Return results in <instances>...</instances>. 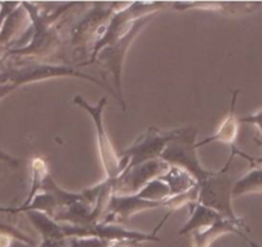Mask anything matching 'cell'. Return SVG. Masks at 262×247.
Listing matches in <instances>:
<instances>
[{
	"mask_svg": "<svg viewBox=\"0 0 262 247\" xmlns=\"http://www.w3.org/2000/svg\"><path fill=\"white\" fill-rule=\"evenodd\" d=\"M235 155H242L246 159L255 163L256 159L243 154L237 146H232V153L229 155V160L224 166V168L219 172H210L209 176L199 183V200L197 202L209 209L214 210L217 214L222 215L225 219L235 220L237 215L233 212V181L229 176V169Z\"/></svg>",
	"mask_w": 262,
	"mask_h": 247,
	"instance_id": "1",
	"label": "cell"
},
{
	"mask_svg": "<svg viewBox=\"0 0 262 247\" xmlns=\"http://www.w3.org/2000/svg\"><path fill=\"white\" fill-rule=\"evenodd\" d=\"M25 10L27 12L28 17L32 22V37H31L28 45L22 46L18 49H12L9 54L15 55H50L56 48L60 40H59V30L55 26L56 19L69 8L74 7L73 4L61 5L60 9L55 13H41L37 5L28 4V3H20Z\"/></svg>",
	"mask_w": 262,
	"mask_h": 247,
	"instance_id": "2",
	"label": "cell"
},
{
	"mask_svg": "<svg viewBox=\"0 0 262 247\" xmlns=\"http://www.w3.org/2000/svg\"><path fill=\"white\" fill-rule=\"evenodd\" d=\"M56 77H79L89 79L100 86L105 87L99 79L81 73L72 67L51 66V64H26L20 67H13L0 73V100L7 96L9 92L14 91L19 86L30 82L42 81V79L56 78ZM106 89V87H105ZM109 90V89H107Z\"/></svg>",
	"mask_w": 262,
	"mask_h": 247,
	"instance_id": "3",
	"label": "cell"
},
{
	"mask_svg": "<svg viewBox=\"0 0 262 247\" xmlns=\"http://www.w3.org/2000/svg\"><path fill=\"white\" fill-rule=\"evenodd\" d=\"M197 130L192 126L178 128V133L160 154L159 159L165 161L169 167L183 169L191 174L197 183L204 181L210 174V171L202 168L197 156Z\"/></svg>",
	"mask_w": 262,
	"mask_h": 247,
	"instance_id": "4",
	"label": "cell"
},
{
	"mask_svg": "<svg viewBox=\"0 0 262 247\" xmlns=\"http://www.w3.org/2000/svg\"><path fill=\"white\" fill-rule=\"evenodd\" d=\"M178 133V128L173 131H161L156 126H148L142 135L138 136L132 145L120 153L123 171L133 168L146 161L159 159L160 154ZM120 173V174H122Z\"/></svg>",
	"mask_w": 262,
	"mask_h": 247,
	"instance_id": "5",
	"label": "cell"
},
{
	"mask_svg": "<svg viewBox=\"0 0 262 247\" xmlns=\"http://www.w3.org/2000/svg\"><path fill=\"white\" fill-rule=\"evenodd\" d=\"M73 101L78 107L83 108L89 113L90 117L92 118V120H94L95 131H96L97 146H99L100 160H101L102 168H104L105 174H106V179L114 182L120 176V173H122L123 166L122 160L119 158V154L115 151L114 146H113L104 126L102 113H104V108L106 105V97H101L96 105L89 104L81 95H77L73 99Z\"/></svg>",
	"mask_w": 262,
	"mask_h": 247,
	"instance_id": "6",
	"label": "cell"
},
{
	"mask_svg": "<svg viewBox=\"0 0 262 247\" xmlns=\"http://www.w3.org/2000/svg\"><path fill=\"white\" fill-rule=\"evenodd\" d=\"M154 15H148V17H145V18H142V19H140V22L137 23V26H136V27L133 28V30L130 31L128 35H125L124 37L117 40L114 44H112V45L101 49V50L96 54V56H95V58L90 61V63L99 61V63H101L102 66L106 67V68L109 69V72H112L113 77H114L115 87H117V91H115V94H117L118 99H119L120 104H122L123 109L124 110L127 109V107H125V101H124V99H123V92H122L123 61H124L125 54H127V51H128V49H129L132 41L135 40L136 36L140 33V31L142 30V28L145 27L148 22H150L151 18Z\"/></svg>",
	"mask_w": 262,
	"mask_h": 247,
	"instance_id": "7",
	"label": "cell"
},
{
	"mask_svg": "<svg viewBox=\"0 0 262 247\" xmlns=\"http://www.w3.org/2000/svg\"><path fill=\"white\" fill-rule=\"evenodd\" d=\"M114 4H94L92 9L82 18L72 31L71 43L73 46H86L89 43L95 44L101 40L106 31L109 19L117 8Z\"/></svg>",
	"mask_w": 262,
	"mask_h": 247,
	"instance_id": "8",
	"label": "cell"
},
{
	"mask_svg": "<svg viewBox=\"0 0 262 247\" xmlns=\"http://www.w3.org/2000/svg\"><path fill=\"white\" fill-rule=\"evenodd\" d=\"M169 166L160 159L146 161L133 168L124 171L114 182L113 189L115 195H133L137 194L152 179L160 178L168 172Z\"/></svg>",
	"mask_w": 262,
	"mask_h": 247,
	"instance_id": "9",
	"label": "cell"
},
{
	"mask_svg": "<svg viewBox=\"0 0 262 247\" xmlns=\"http://www.w3.org/2000/svg\"><path fill=\"white\" fill-rule=\"evenodd\" d=\"M248 231L250 230H248L245 219L238 218L235 220L220 219L215 224L210 225L205 230L194 231L191 235L193 237L194 247H211L215 240H217L220 236L227 235V233H235V235L247 240L248 237L245 235V232H248Z\"/></svg>",
	"mask_w": 262,
	"mask_h": 247,
	"instance_id": "10",
	"label": "cell"
},
{
	"mask_svg": "<svg viewBox=\"0 0 262 247\" xmlns=\"http://www.w3.org/2000/svg\"><path fill=\"white\" fill-rule=\"evenodd\" d=\"M238 94H239V90H235L234 94H233L232 99V107H230L229 113H228L227 118L220 123L219 128L216 130V132L212 136L207 137L206 140L201 141V142H197V149L201 148V146L206 145V143L215 142V141H219V142L227 143L230 148L235 146V140H237L238 136V130H239V122H238V118L235 115V104H237Z\"/></svg>",
	"mask_w": 262,
	"mask_h": 247,
	"instance_id": "11",
	"label": "cell"
},
{
	"mask_svg": "<svg viewBox=\"0 0 262 247\" xmlns=\"http://www.w3.org/2000/svg\"><path fill=\"white\" fill-rule=\"evenodd\" d=\"M189 207H191V217H189L188 222L184 224V227L179 231V236L188 235V233L194 232V231L205 230V228L215 224L217 220L225 219L222 215L217 214L216 212L199 204V202L191 204Z\"/></svg>",
	"mask_w": 262,
	"mask_h": 247,
	"instance_id": "12",
	"label": "cell"
},
{
	"mask_svg": "<svg viewBox=\"0 0 262 247\" xmlns=\"http://www.w3.org/2000/svg\"><path fill=\"white\" fill-rule=\"evenodd\" d=\"M247 194H262V164H252V168L234 181L233 197Z\"/></svg>",
	"mask_w": 262,
	"mask_h": 247,
	"instance_id": "13",
	"label": "cell"
},
{
	"mask_svg": "<svg viewBox=\"0 0 262 247\" xmlns=\"http://www.w3.org/2000/svg\"><path fill=\"white\" fill-rule=\"evenodd\" d=\"M160 179L168 184L171 196L184 194L199 184L191 174H188L183 169L176 168V167H169L168 172L163 174Z\"/></svg>",
	"mask_w": 262,
	"mask_h": 247,
	"instance_id": "14",
	"label": "cell"
},
{
	"mask_svg": "<svg viewBox=\"0 0 262 247\" xmlns=\"http://www.w3.org/2000/svg\"><path fill=\"white\" fill-rule=\"evenodd\" d=\"M177 9H189V8H201V9H211L214 12L229 13V14H237V13H250L257 9L261 4L255 3H207V4H181L177 3L173 5Z\"/></svg>",
	"mask_w": 262,
	"mask_h": 247,
	"instance_id": "15",
	"label": "cell"
},
{
	"mask_svg": "<svg viewBox=\"0 0 262 247\" xmlns=\"http://www.w3.org/2000/svg\"><path fill=\"white\" fill-rule=\"evenodd\" d=\"M31 167H32V181H31V191L28 194L27 200L23 202V205L20 208H17V213L23 212L28 205L31 204V201L33 200V197L37 194H40L42 191L43 182H45L46 177L49 176V169L46 166V161L41 158H33L31 161Z\"/></svg>",
	"mask_w": 262,
	"mask_h": 247,
	"instance_id": "16",
	"label": "cell"
},
{
	"mask_svg": "<svg viewBox=\"0 0 262 247\" xmlns=\"http://www.w3.org/2000/svg\"><path fill=\"white\" fill-rule=\"evenodd\" d=\"M0 235H8V236H10V237L14 238V240L19 241V242L26 243V245L32 246V247L36 246L35 241L31 240L27 235H25L22 231L18 230V228H15L14 225H12V224L0 223Z\"/></svg>",
	"mask_w": 262,
	"mask_h": 247,
	"instance_id": "17",
	"label": "cell"
},
{
	"mask_svg": "<svg viewBox=\"0 0 262 247\" xmlns=\"http://www.w3.org/2000/svg\"><path fill=\"white\" fill-rule=\"evenodd\" d=\"M238 122L239 123H250V125L256 126L260 131L261 136H262V110L260 112L255 113V114H250V115H246V117L242 118H238Z\"/></svg>",
	"mask_w": 262,
	"mask_h": 247,
	"instance_id": "18",
	"label": "cell"
},
{
	"mask_svg": "<svg viewBox=\"0 0 262 247\" xmlns=\"http://www.w3.org/2000/svg\"><path fill=\"white\" fill-rule=\"evenodd\" d=\"M19 5V3H0V30L4 25L8 15Z\"/></svg>",
	"mask_w": 262,
	"mask_h": 247,
	"instance_id": "19",
	"label": "cell"
},
{
	"mask_svg": "<svg viewBox=\"0 0 262 247\" xmlns=\"http://www.w3.org/2000/svg\"><path fill=\"white\" fill-rule=\"evenodd\" d=\"M0 247H32L19 242L8 235H0Z\"/></svg>",
	"mask_w": 262,
	"mask_h": 247,
	"instance_id": "20",
	"label": "cell"
},
{
	"mask_svg": "<svg viewBox=\"0 0 262 247\" xmlns=\"http://www.w3.org/2000/svg\"><path fill=\"white\" fill-rule=\"evenodd\" d=\"M0 161H4V163H8L9 166H12L13 168H15V167L19 164V160L15 158H13V156H10L9 154L4 153V151L0 149Z\"/></svg>",
	"mask_w": 262,
	"mask_h": 247,
	"instance_id": "21",
	"label": "cell"
},
{
	"mask_svg": "<svg viewBox=\"0 0 262 247\" xmlns=\"http://www.w3.org/2000/svg\"><path fill=\"white\" fill-rule=\"evenodd\" d=\"M0 213H17V208H5L0 207Z\"/></svg>",
	"mask_w": 262,
	"mask_h": 247,
	"instance_id": "22",
	"label": "cell"
},
{
	"mask_svg": "<svg viewBox=\"0 0 262 247\" xmlns=\"http://www.w3.org/2000/svg\"><path fill=\"white\" fill-rule=\"evenodd\" d=\"M246 241H247V242L250 243V246H251V247H262V246H260V245H257V243L253 242V241H251L250 238H247V240H246Z\"/></svg>",
	"mask_w": 262,
	"mask_h": 247,
	"instance_id": "23",
	"label": "cell"
}]
</instances>
